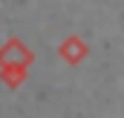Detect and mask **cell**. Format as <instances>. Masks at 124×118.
Returning <instances> with one entry per match:
<instances>
[{
  "label": "cell",
  "instance_id": "1",
  "mask_svg": "<svg viewBox=\"0 0 124 118\" xmlns=\"http://www.w3.org/2000/svg\"><path fill=\"white\" fill-rule=\"evenodd\" d=\"M87 55V46L78 40V37H66L61 43V58L63 60H69V63H78V60Z\"/></svg>",
  "mask_w": 124,
  "mask_h": 118
}]
</instances>
